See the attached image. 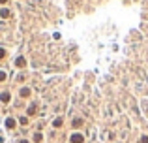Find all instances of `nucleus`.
Returning <instances> with one entry per match:
<instances>
[{
  "label": "nucleus",
  "mask_w": 148,
  "mask_h": 143,
  "mask_svg": "<svg viewBox=\"0 0 148 143\" xmlns=\"http://www.w3.org/2000/svg\"><path fill=\"white\" fill-rule=\"evenodd\" d=\"M73 141L81 143V141H83V136H79V134H75V136H73Z\"/></svg>",
  "instance_id": "obj_1"
},
{
  "label": "nucleus",
  "mask_w": 148,
  "mask_h": 143,
  "mask_svg": "<svg viewBox=\"0 0 148 143\" xmlns=\"http://www.w3.org/2000/svg\"><path fill=\"white\" fill-rule=\"evenodd\" d=\"M0 2H6V0H0Z\"/></svg>",
  "instance_id": "obj_2"
}]
</instances>
